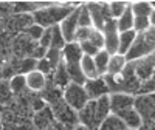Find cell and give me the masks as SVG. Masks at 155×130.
<instances>
[{
    "instance_id": "6da1fadb",
    "label": "cell",
    "mask_w": 155,
    "mask_h": 130,
    "mask_svg": "<svg viewBox=\"0 0 155 130\" xmlns=\"http://www.w3.org/2000/svg\"><path fill=\"white\" fill-rule=\"evenodd\" d=\"M110 95L126 93L134 98L155 93V53L132 62H127L124 70L116 76H102Z\"/></svg>"
},
{
    "instance_id": "7a4b0ae2",
    "label": "cell",
    "mask_w": 155,
    "mask_h": 130,
    "mask_svg": "<svg viewBox=\"0 0 155 130\" xmlns=\"http://www.w3.org/2000/svg\"><path fill=\"white\" fill-rule=\"evenodd\" d=\"M78 5H74V3H65V5L47 3L44 6V3H42V6L39 9H36L31 14V17H33V22L36 25H39V27H42L44 30L53 28V27H58V25L65 19Z\"/></svg>"
},
{
    "instance_id": "3957f363",
    "label": "cell",
    "mask_w": 155,
    "mask_h": 130,
    "mask_svg": "<svg viewBox=\"0 0 155 130\" xmlns=\"http://www.w3.org/2000/svg\"><path fill=\"white\" fill-rule=\"evenodd\" d=\"M152 53H155V28H149L144 33L137 34L132 48L127 51L124 57L127 62H132L141 57H146Z\"/></svg>"
},
{
    "instance_id": "277c9868",
    "label": "cell",
    "mask_w": 155,
    "mask_h": 130,
    "mask_svg": "<svg viewBox=\"0 0 155 130\" xmlns=\"http://www.w3.org/2000/svg\"><path fill=\"white\" fill-rule=\"evenodd\" d=\"M62 101L65 102L71 110H74L78 113L81 109L85 107V104L88 102V98H87V93H85L82 85L70 82L62 90Z\"/></svg>"
},
{
    "instance_id": "5b68a950",
    "label": "cell",
    "mask_w": 155,
    "mask_h": 130,
    "mask_svg": "<svg viewBox=\"0 0 155 130\" xmlns=\"http://www.w3.org/2000/svg\"><path fill=\"white\" fill-rule=\"evenodd\" d=\"M134 107L143 121V125L150 121H155V93L137 96Z\"/></svg>"
},
{
    "instance_id": "8992f818",
    "label": "cell",
    "mask_w": 155,
    "mask_h": 130,
    "mask_svg": "<svg viewBox=\"0 0 155 130\" xmlns=\"http://www.w3.org/2000/svg\"><path fill=\"white\" fill-rule=\"evenodd\" d=\"M85 6L88 9L93 28L101 31L102 27H104V23L112 19L110 12H109V3L107 2H87Z\"/></svg>"
},
{
    "instance_id": "52a82bcc",
    "label": "cell",
    "mask_w": 155,
    "mask_h": 130,
    "mask_svg": "<svg viewBox=\"0 0 155 130\" xmlns=\"http://www.w3.org/2000/svg\"><path fill=\"white\" fill-rule=\"evenodd\" d=\"M50 109H51V112H53L54 121H58L62 125L68 127L70 130H73L78 125V115H76V112L71 110L64 101H59V102L53 104V106H50Z\"/></svg>"
},
{
    "instance_id": "ba28073f",
    "label": "cell",
    "mask_w": 155,
    "mask_h": 130,
    "mask_svg": "<svg viewBox=\"0 0 155 130\" xmlns=\"http://www.w3.org/2000/svg\"><path fill=\"white\" fill-rule=\"evenodd\" d=\"M101 31L104 34V50L110 56L116 54L118 53V37H120L118 28H116V20L115 19L107 20Z\"/></svg>"
},
{
    "instance_id": "9c48e42d",
    "label": "cell",
    "mask_w": 155,
    "mask_h": 130,
    "mask_svg": "<svg viewBox=\"0 0 155 130\" xmlns=\"http://www.w3.org/2000/svg\"><path fill=\"white\" fill-rule=\"evenodd\" d=\"M85 93H87V98L88 101H96L102 96H109L110 92H109V87L104 81V77L102 76H98L95 79H87L85 84L82 85Z\"/></svg>"
},
{
    "instance_id": "30bf717a",
    "label": "cell",
    "mask_w": 155,
    "mask_h": 130,
    "mask_svg": "<svg viewBox=\"0 0 155 130\" xmlns=\"http://www.w3.org/2000/svg\"><path fill=\"white\" fill-rule=\"evenodd\" d=\"M110 99V113L115 116H120L123 112L129 110L134 107V102L135 98L130 95H126V93H113L109 95Z\"/></svg>"
},
{
    "instance_id": "8fae6325",
    "label": "cell",
    "mask_w": 155,
    "mask_h": 130,
    "mask_svg": "<svg viewBox=\"0 0 155 130\" xmlns=\"http://www.w3.org/2000/svg\"><path fill=\"white\" fill-rule=\"evenodd\" d=\"M5 28L8 33L11 34H17V33H23L30 25H33V17L31 14H12L8 19H5Z\"/></svg>"
},
{
    "instance_id": "7c38bea8",
    "label": "cell",
    "mask_w": 155,
    "mask_h": 130,
    "mask_svg": "<svg viewBox=\"0 0 155 130\" xmlns=\"http://www.w3.org/2000/svg\"><path fill=\"white\" fill-rule=\"evenodd\" d=\"M78 6H79V5H78ZM78 6L58 25L61 33H62L64 41H65L67 44L74 42V34H76V30H78Z\"/></svg>"
},
{
    "instance_id": "4fadbf2b",
    "label": "cell",
    "mask_w": 155,
    "mask_h": 130,
    "mask_svg": "<svg viewBox=\"0 0 155 130\" xmlns=\"http://www.w3.org/2000/svg\"><path fill=\"white\" fill-rule=\"evenodd\" d=\"M25 84H27V90L33 93H41L42 90L48 84V77L41 73L39 70H33L25 74Z\"/></svg>"
},
{
    "instance_id": "5bb4252c",
    "label": "cell",
    "mask_w": 155,
    "mask_h": 130,
    "mask_svg": "<svg viewBox=\"0 0 155 130\" xmlns=\"http://www.w3.org/2000/svg\"><path fill=\"white\" fill-rule=\"evenodd\" d=\"M54 122V116L51 109L47 106L33 115V127L34 130H48Z\"/></svg>"
},
{
    "instance_id": "9a60e30c",
    "label": "cell",
    "mask_w": 155,
    "mask_h": 130,
    "mask_svg": "<svg viewBox=\"0 0 155 130\" xmlns=\"http://www.w3.org/2000/svg\"><path fill=\"white\" fill-rule=\"evenodd\" d=\"M61 54H62V63H65V65L67 63H79L84 56L79 44H76V42L65 44V47L61 51Z\"/></svg>"
},
{
    "instance_id": "2e32d148",
    "label": "cell",
    "mask_w": 155,
    "mask_h": 130,
    "mask_svg": "<svg viewBox=\"0 0 155 130\" xmlns=\"http://www.w3.org/2000/svg\"><path fill=\"white\" fill-rule=\"evenodd\" d=\"M110 115V99L109 96H102L95 101V119H96V127L99 128L101 122L104 121Z\"/></svg>"
},
{
    "instance_id": "e0dca14e",
    "label": "cell",
    "mask_w": 155,
    "mask_h": 130,
    "mask_svg": "<svg viewBox=\"0 0 155 130\" xmlns=\"http://www.w3.org/2000/svg\"><path fill=\"white\" fill-rule=\"evenodd\" d=\"M135 39H137V33L134 30L126 31V33H120V37H118V54L126 56L127 51L132 48Z\"/></svg>"
},
{
    "instance_id": "ac0fdd59",
    "label": "cell",
    "mask_w": 155,
    "mask_h": 130,
    "mask_svg": "<svg viewBox=\"0 0 155 130\" xmlns=\"http://www.w3.org/2000/svg\"><path fill=\"white\" fill-rule=\"evenodd\" d=\"M134 14L130 9V3H129V8L123 12V14L116 19V28H118V33H126L134 30Z\"/></svg>"
},
{
    "instance_id": "d6986e66",
    "label": "cell",
    "mask_w": 155,
    "mask_h": 130,
    "mask_svg": "<svg viewBox=\"0 0 155 130\" xmlns=\"http://www.w3.org/2000/svg\"><path fill=\"white\" fill-rule=\"evenodd\" d=\"M8 82H9V88H11L12 95L17 96V98L23 96L25 93L28 92V90H27V84H25V74H14V76H11Z\"/></svg>"
},
{
    "instance_id": "ffe728a7",
    "label": "cell",
    "mask_w": 155,
    "mask_h": 130,
    "mask_svg": "<svg viewBox=\"0 0 155 130\" xmlns=\"http://www.w3.org/2000/svg\"><path fill=\"white\" fill-rule=\"evenodd\" d=\"M126 63H127L126 57L121 56V54H118V53L113 54V56H110L109 65H107V74H109V76H116V74H120V73L124 70Z\"/></svg>"
},
{
    "instance_id": "44dd1931",
    "label": "cell",
    "mask_w": 155,
    "mask_h": 130,
    "mask_svg": "<svg viewBox=\"0 0 155 130\" xmlns=\"http://www.w3.org/2000/svg\"><path fill=\"white\" fill-rule=\"evenodd\" d=\"M109 59H110V54L107 53L106 50L98 51V53L93 56V62H95V67H96V73H98V76H106V74H107Z\"/></svg>"
},
{
    "instance_id": "7402d4cb",
    "label": "cell",
    "mask_w": 155,
    "mask_h": 130,
    "mask_svg": "<svg viewBox=\"0 0 155 130\" xmlns=\"http://www.w3.org/2000/svg\"><path fill=\"white\" fill-rule=\"evenodd\" d=\"M79 65H81V71H82V74L85 76V79H95V77H98L93 57H90V56H82Z\"/></svg>"
},
{
    "instance_id": "603a6c76",
    "label": "cell",
    "mask_w": 155,
    "mask_h": 130,
    "mask_svg": "<svg viewBox=\"0 0 155 130\" xmlns=\"http://www.w3.org/2000/svg\"><path fill=\"white\" fill-rule=\"evenodd\" d=\"M98 130H127L126 124L118 118V116H115V115H109L107 118L101 122L99 128Z\"/></svg>"
},
{
    "instance_id": "cb8c5ba5",
    "label": "cell",
    "mask_w": 155,
    "mask_h": 130,
    "mask_svg": "<svg viewBox=\"0 0 155 130\" xmlns=\"http://www.w3.org/2000/svg\"><path fill=\"white\" fill-rule=\"evenodd\" d=\"M130 9L134 17H149L152 6L149 2H130Z\"/></svg>"
},
{
    "instance_id": "d4e9b609",
    "label": "cell",
    "mask_w": 155,
    "mask_h": 130,
    "mask_svg": "<svg viewBox=\"0 0 155 130\" xmlns=\"http://www.w3.org/2000/svg\"><path fill=\"white\" fill-rule=\"evenodd\" d=\"M78 28H93L85 3H79L78 6Z\"/></svg>"
},
{
    "instance_id": "484cf974",
    "label": "cell",
    "mask_w": 155,
    "mask_h": 130,
    "mask_svg": "<svg viewBox=\"0 0 155 130\" xmlns=\"http://www.w3.org/2000/svg\"><path fill=\"white\" fill-rule=\"evenodd\" d=\"M14 99V95H12L11 88H9V82L8 79H2L0 81V106H8V104L12 102Z\"/></svg>"
},
{
    "instance_id": "4316f807",
    "label": "cell",
    "mask_w": 155,
    "mask_h": 130,
    "mask_svg": "<svg viewBox=\"0 0 155 130\" xmlns=\"http://www.w3.org/2000/svg\"><path fill=\"white\" fill-rule=\"evenodd\" d=\"M109 3V12L112 19H118L123 12L129 8V3L130 2H121V0H116V2H107Z\"/></svg>"
},
{
    "instance_id": "83f0119b",
    "label": "cell",
    "mask_w": 155,
    "mask_h": 130,
    "mask_svg": "<svg viewBox=\"0 0 155 130\" xmlns=\"http://www.w3.org/2000/svg\"><path fill=\"white\" fill-rule=\"evenodd\" d=\"M65 44H67V42L64 41L59 27H53V28H51V44H50V48H51V50H59V51H62V48L65 47Z\"/></svg>"
},
{
    "instance_id": "f1b7e54d",
    "label": "cell",
    "mask_w": 155,
    "mask_h": 130,
    "mask_svg": "<svg viewBox=\"0 0 155 130\" xmlns=\"http://www.w3.org/2000/svg\"><path fill=\"white\" fill-rule=\"evenodd\" d=\"M87 42L90 45H93L96 50H104V34H102V31H98V30H92V33H90Z\"/></svg>"
},
{
    "instance_id": "f546056e",
    "label": "cell",
    "mask_w": 155,
    "mask_h": 130,
    "mask_svg": "<svg viewBox=\"0 0 155 130\" xmlns=\"http://www.w3.org/2000/svg\"><path fill=\"white\" fill-rule=\"evenodd\" d=\"M44 28L42 27H39V25H36V23H33V25H30V27L27 28V30H25L22 34H25V36H27L28 39H30V41H33V42H39V41H41V37H42V34H44Z\"/></svg>"
},
{
    "instance_id": "4dcf8cb0",
    "label": "cell",
    "mask_w": 155,
    "mask_h": 130,
    "mask_svg": "<svg viewBox=\"0 0 155 130\" xmlns=\"http://www.w3.org/2000/svg\"><path fill=\"white\" fill-rule=\"evenodd\" d=\"M150 28V23H149V17H135L134 19V31L137 34H141Z\"/></svg>"
},
{
    "instance_id": "1f68e13d",
    "label": "cell",
    "mask_w": 155,
    "mask_h": 130,
    "mask_svg": "<svg viewBox=\"0 0 155 130\" xmlns=\"http://www.w3.org/2000/svg\"><path fill=\"white\" fill-rule=\"evenodd\" d=\"M92 30L93 28H78L76 30V34H74V42L76 44L85 42L87 39H88V36H90V33H92Z\"/></svg>"
},
{
    "instance_id": "d6a6232c",
    "label": "cell",
    "mask_w": 155,
    "mask_h": 130,
    "mask_svg": "<svg viewBox=\"0 0 155 130\" xmlns=\"http://www.w3.org/2000/svg\"><path fill=\"white\" fill-rule=\"evenodd\" d=\"M14 14V11H12V3H2L0 2V19H8L9 16Z\"/></svg>"
},
{
    "instance_id": "836d02e7",
    "label": "cell",
    "mask_w": 155,
    "mask_h": 130,
    "mask_svg": "<svg viewBox=\"0 0 155 130\" xmlns=\"http://www.w3.org/2000/svg\"><path fill=\"white\" fill-rule=\"evenodd\" d=\"M37 44H39V47H42V48H45V50L50 48V44H51V28H47V30L44 31L41 41H39Z\"/></svg>"
},
{
    "instance_id": "e575fe53",
    "label": "cell",
    "mask_w": 155,
    "mask_h": 130,
    "mask_svg": "<svg viewBox=\"0 0 155 130\" xmlns=\"http://www.w3.org/2000/svg\"><path fill=\"white\" fill-rule=\"evenodd\" d=\"M149 23H150V28H155V9H152L149 16Z\"/></svg>"
},
{
    "instance_id": "d590c367",
    "label": "cell",
    "mask_w": 155,
    "mask_h": 130,
    "mask_svg": "<svg viewBox=\"0 0 155 130\" xmlns=\"http://www.w3.org/2000/svg\"><path fill=\"white\" fill-rule=\"evenodd\" d=\"M146 130H155V121H150V122H147V124H144L143 125Z\"/></svg>"
},
{
    "instance_id": "8d00e7d4",
    "label": "cell",
    "mask_w": 155,
    "mask_h": 130,
    "mask_svg": "<svg viewBox=\"0 0 155 130\" xmlns=\"http://www.w3.org/2000/svg\"><path fill=\"white\" fill-rule=\"evenodd\" d=\"M73 130H88V128H87V127H84V125H81V124H78Z\"/></svg>"
},
{
    "instance_id": "74e56055",
    "label": "cell",
    "mask_w": 155,
    "mask_h": 130,
    "mask_svg": "<svg viewBox=\"0 0 155 130\" xmlns=\"http://www.w3.org/2000/svg\"><path fill=\"white\" fill-rule=\"evenodd\" d=\"M150 3V6H152V9H155V0H153V2H149Z\"/></svg>"
},
{
    "instance_id": "f35d334b",
    "label": "cell",
    "mask_w": 155,
    "mask_h": 130,
    "mask_svg": "<svg viewBox=\"0 0 155 130\" xmlns=\"http://www.w3.org/2000/svg\"><path fill=\"white\" fill-rule=\"evenodd\" d=\"M3 113V109H2V106H0V115H2Z\"/></svg>"
},
{
    "instance_id": "ab89813d",
    "label": "cell",
    "mask_w": 155,
    "mask_h": 130,
    "mask_svg": "<svg viewBox=\"0 0 155 130\" xmlns=\"http://www.w3.org/2000/svg\"><path fill=\"white\" fill-rule=\"evenodd\" d=\"M3 79V76H2V71H0V81H2Z\"/></svg>"
},
{
    "instance_id": "60d3db41",
    "label": "cell",
    "mask_w": 155,
    "mask_h": 130,
    "mask_svg": "<svg viewBox=\"0 0 155 130\" xmlns=\"http://www.w3.org/2000/svg\"><path fill=\"white\" fill-rule=\"evenodd\" d=\"M0 130H3V127H2V121H0Z\"/></svg>"
},
{
    "instance_id": "b9f144b4",
    "label": "cell",
    "mask_w": 155,
    "mask_h": 130,
    "mask_svg": "<svg viewBox=\"0 0 155 130\" xmlns=\"http://www.w3.org/2000/svg\"><path fill=\"white\" fill-rule=\"evenodd\" d=\"M138 130H146V128H144V127H140V128H138Z\"/></svg>"
}]
</instances>
